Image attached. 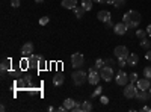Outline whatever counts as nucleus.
Listing matches in <instances>:
<instances>
[{"label":"nucleus","instance_id":"1","mask_svg":"<svg viewBox=\"0 0 151 112\" xmlns=\"http://www.w3.org/2000/svg\"><path fill=\"white\" fill-rule=\"evenodd\" d=\"M122 21L127 24V27H129V29H136V27L141 24V21H142V15H141L137 11L130 9V11H127V12L124 14Z\"/></svg>","mask_w":151,"mask_h":112},{"label":"nucleus","instance_id":"2","mask_svg":"<svg viewBox=\"0 0 151 112\" xmlns=\"http://www.w3.org/2000/svg\"><path fill=\"white\" fill-rule=\"evenodd\" d=\"M71 77H73L74 85H77V86H80V85H83L85 82H88V74H86V71H83V70L74 71V73L71 74Z\"/></svg>","mask_w":151,"mask_h":112},{"label":"nucleus","instance_id":"3","mask_svg":"<svg viewBox=\"0 0 151 112\" xmlns=\"http://www.w3.org/2000/svg\"><path fill=\"white\" fill-rule=\"evenodd\" d=\"M129 74L125 73L124 70H119L116 74H115V82H116V85H119V86H125L129 83Z\"/></svg>","mask_w":151,"mask_h":112},{"label":"nucleus","instance_id":"4","mask_svg":"<svg viewBox=\"0 0 151 112\" xmlns=\"http://www.w3.org/2000/svg\"><path fill=\"white\" fill-rule=\"evenodd\" d=\"M137 91H139V88L130 82V85L127 83V85H125V88H124V97H127V98H136Z\"/></svg>","mask_w":151,"mask_h":112},{"label":"nucleus","instance_id":"5","mask_svg":"<svg viewBox=\"0 0 151 112\" xmlns=\"http://www.w3.org/2000/svg\"><path fill=\"white\" fill-rule=\"evenodd\" d=\"M100 76H101V79H103V80L110 82L113 77H115V74H113V68H112V67H109V65H107V67L104 65L101 70H100Z\"/></svg>","mask_w":151,"mask_h":112},{"label":"nucleus","instance_id":"6","mask_svg":"<svg viewBox=\"0 0 151 112\" xmlns=\"http://www.w3.org/2000/svg\"><path fill=\"white\" fill-rule=\"evenodd\" d=\"M85 64V58L82 53H73L71 55V65L74 68H82Z\"/></svg>","mask_w":151,"mask_h":112},{"label":"nucleus","instance_id":"7","mask_svg":"<svg viewBox=\"0 0 151 112\" xmlns=\"http://www.w3.org/2000/svg\"><path fill=\"white\" fill-rule=\"evenodd\" d=\"M100 79H101V76H100V73L92 67L89 68V71H88V82H89L91 85H98Z\"/></svg>","mask_w":151,"mask_h":112},{"label":"nucleus","instance_id":"8","mask_svg":"<svg viewBox=\"0 0 151 112\" xmlns=\"http://www.w3.org/2000/svg\"><path fill=\"white\" fill-rule=\"evenodd\" d=\"M113 53H115V56L118 59H127L129 58V48L125 47V46H116L115 47V50H113Z\"/></svg>","mask_w":151,"mask_h":112},{"label":"nucleus","instance_id":"9","mask_svg":"<svg viewBox=\"0 0 151 112\" xmlns=\"http://www.w3.org/2000/svg\"><path fill=\"white\" fill-rule=\"evenodd\" d=\"M21 55L29 58L30 55H33V44L32 43H24L21 46Z\"/></svg>","mask_w":151,"mask_h":112},{"label":"nucleus","instance_id":"10","mask_svg":"<svg viewBox=\"0 0 151 112\" xmlns=\"http://www.w3.org/2000/svg\"><path fill=\"white\" fill-rule=\"evenodd\" d=\"M127 24H125L124 21H121V23H116L115 26H113V32H115L116 35H124L125 32H127Z\"/></svg>","mask_w":151,"mask_h":112},{"label":"nucleus","instance_id":"11","mask_svg":"<svg viewBox=\"0 0 151 112\" xmlns=\"http://www.w3.org/2000/svg\"><path fill=\"white\" fill-rule=\"evenodd\" d=\"M29 67H35V68H38L40 67V62H41V59H42V56H38V55H30L29 58Z\"/></svg>","mask_w":151,"mask_h":112},{"label":"nucleus","instance_id":"12","mask_svg":"<svg viewBox=\"0 0 151 112\" xmlns=\"http://www.w3.org/2000/svg\"><path fill=\"white\" fill-rule=\"evenodd\" d=\"M136 86H137V88H139V90H144V91H148L150 90V86H151V82H150V79H139V80H137L136 82Z\"/></svg>","mask_w":151,"mask_h":112},{"label":"nucleus","instance_id":"13","mask_svg":"<svg viewBox=\"0 0 151 112\" xmlns=\"http://www.w3.org/2000/svg\"><path fill=\"white\" fill-rule=\"evenodd\" d=\"M137 62H139V56H137L136 53H130L129 58H127V65L130 67H136Z\"/></svg>","mask_w":151,"mask_h":112},{"label":"nucleus","instance_id":"14","mask_svg":"<svg viewBox=\"0 0 151 112\" xmlns=\"http://www.w3.org/2000/svg\"><path fill=\"white\" fill-rule=\"evenodd\" d=\"M97 18L100 21H103V23H107L110 20V12L109 11H100L98 14H97Z\"/></svg>","mask_w":151,"mask_h":112},{"label":"nucleus","instance_id":"15","mask_svg":"<svg viewBox=\"0 0 151 112\" xmlns=\"http://www.w3.org/2000/svg\"><path fill=\"white\" fill-rule=\"evenodd\" d=\"M60 5L65 9H74L76 6H77V0H62Z\"/></svg>","mask_w":151,"mask_h":112},{"label":"nucleus","instance_id":"16","mask_svg":"<svg viewBox=\"0 0 151 112\" xmlns=\"http://www.w3.org/2000/svg\"><path fill=\"white\" fill-rule=\"evenodd\" d=\"M64 80H65L64 74H62V73H58L56 76L53 77V85H56V86H60L62 83H64Z\"/></svg>","mask_w":151,"mask_h":112},{"label":"nucleus","instance_id":"17","mask_svg":"<svg viewBox=\"0 0 151 112\" xmlns=\"http://www.w3.org/2000/svg\"><path fill=\"white\" fill-rule=\"evenodd\" d=\"M73 11H74V15L77 17V18H82V17L85 15V12H86V9H85L83 6H76Z\"/></svg>","mask_w":151,"mask_h":112},{"label":"nucleus","instance_id":"18","mask_svg":"<svg viewBox=\"0 0 151 112\" xmlns=\"http://www.w3.org/2000/svg\"><path fill=\"white\" fill-rule=\"evenodd\" d=\"M136 98L139 102H145V100H148V92L144 91V90H139V91H137V94H136Z\"/></svg>","mask_w":151,"mask_h":112},{"label":"nucleus","instance_id":"19","mask_svg":"<svg viewBox=\"0 0 151 112\" xmlns=\"http://www.w3.org/2000/svg\"><path fill=\"white\" fill-rule=\"evenodd\" d=\"M0 68H2V73H5V71H8V70L11 68V59H8V58H5V59L2 61V64H0Z\"/></svg>","mask_w":151,"mask_h":112},{"label":"nucleus","instance_id":"20","mask_svg":"<svg viewBox=\"0 0 151 112\" xmlns=\"http://www.w3.org/2000/svg\"><path fill=\"white\" fill-rule=\"evenodd\" d=\"M91 111H92V105H91V102H88V100L82 102V112H91Z\"/></svg>","mask_w":151,"mask_h":112},{"label":"nucleus","instance_id":"21","mask_svg":"<svg viewBox=\"0 0 151 112\" xmlns=\"http://www.w3.org/2000/svg\"><path fill=\"white\" fill-rule=\"evenodd\" d=\"M92 5H94V0H82V6L86 11H91L92 9Z\"/></svg>","mask_w":151,"mask_h":112},{"label":"nucleus","instance_id":"22","mask_svg":"<svg viewBox=\"0 0 151 112\" xmlns=\"http://www.w3.org/2000/svg\"><path fill=\"white\" fill-rule=\"evenodd\" d=\"M64 106L67 108V111H71V109L76 106V102L73 100V98H67V100L64 102Z\"/></svg>","mask_w":151,"mask_h":112},{"label":"nucleus","instance_id":"23","mask_svg":"<svg viewBox=\"0 0 151 112\" xmlns=\"http://www.w3.org/2000/svg\"><path fill=\"white\" fill-rule=\"evenodd\" d=\"M136 36H137V38H139V40L142 41V40H145L147 36H148V33H147V30H142V29H137V30H136Z\"/></svg>","mask_w":151,"mask_h":112},{"label":"nucleus","instance_id":"24","mask_svg":"<svg viewBox=\"0 0 151 112\" xmlns=\"http://www.w3.org/2000/svg\"><path fill=\"white\" fill-rule=\"evenodd\" d=\"M104 65H106V62H104L103 59H97V61H95V65H94V68H95V70H101Z\"/></svg>","mask_w":151,"mask_h":112},{"label":"nucleus","instance_id":"25","mask_svg":"<svg viewBox=\"0 0 151 112\" xmlns=\"http://www.w3.org/2000/svg\"><path fill=\"white\" fill-rule=\"evenodd\" d=\"M141 47H142V48H147V50H150V48H151V41L147 40V38L142 40V41H141Z\"/></svg>","mask_w":151,"mask_h":112},{"label":"nucleus","instance_id":"26","mask_svg":"<svg viewBox=\"0 0 151 112\" xmlns=\"http://www.w3.org/2000/svg\"><path fill=\"white\" fill-rule=\"evenodd\" d=\"M144 77H147V79L151 80V67H145L144 68Z\"/></svg>","mask_w":151,"mask_h":112},{"label":"nucleus","instance_id":"27","mask_svg":"<svg viewBox=\"0 0 151 112\" xmlns=\"http://www.w3.org/2000/svg\"><path fill=\"white\" fill-rule=\"evenodd\" d=\"M124 5H125V0H115V2H113V6H115L116 9L122 8Z\"/></svg>","mask_w":151,"mask_h":112},{"label":"nucleus","instance_id":"28","mask_svg":"<svg viewBox=\"0 0 151 112\" xmlns=\"http://www.w3.org/2000/svg\"><path fill=\"white\" fill-rule=\"evenodd\" d=\"M129 79H130L132 83H136L137 80H139V77H137V73H132L130 76H129Z\"/></svg>","mask_w":151,"mask_h":112},{"label":"nucleus","instance_id":"29","mask_svg":"<svg viewBox=\"0 0 151 112\" xmlns=\"http://www.w3.org/2000/svg\"><path fill=\"white\" fill-rule=\"evenodd\" d=\"M48 21H50V18H48V17H41V18H40V24H41V26H45V24H47Z\"/></svg>","mask_w":151,"mask_h":112},{"label":"nucleus","instance_id":"30","mask_svg":"<svg viewBox=\"0 0 151 112\" xmlns=\"http://www.w3.org/2000/svg\"><path fill=\"white\" fill-rule=\"evenodd\" d=\"M118 65H119L121 68L127 67V59H118Z\"/></svg>","mask_w":151,"mask_h":112},{"label":"nucleus","instance_id":"31","mask_svg":"<svg viewBox=\"0 0 151 112\" xmlns=\"http://www.w3.org/2000/svg\"><path fill=\"white\" fill-rule=\"evenodd\" d=\"M101 92H103V88H101V86H97V90L94 91L92 97H97V95H100V94H101Z\"/></svg>","mask_w":151,"mask_h":112},{"label":"nucleus","instance_id":"32","mask_svg":"<svg viewBox=\"0 0 151 112\" xmlns=\"http://www.w3.org/2000/svg\"><path fill=\"white\" fill-rule=\"evenodd\" d=\"M11 6L12 8H18L20 6V0H11Z\"/></svg>","mask_w":151,"mask_h":112},{"label":"nucleus","instance_id":"33","mask_svg":"<svg viewBox=\"0 0 151 112\" xmlns=\"http://www.w3.org/2000/svg\"><path fill=\"white\" fill-rule=\"evenodd\" d=\"M104 62H106V64H107L109 67H112V65H115V62H113V59H106Z\"/></svg>","mask_w":151,"mask_h":112},{"label":"nucleus","instance_id":"34","mask_svg":"<svg viewBox=\"0 0 151 112\" xmlns=\"http://www.w3.org/2000/svg\"><path fill=\"white\" fill-rule=\"evenodd\" d=\"M101 103H103V105H107V103H109V98L103 95V97H101Z\"/></svg>","mask_w":151,"mask_h":112},{"label":"nucleus","instance_id":"35","mask_svg":"<svg viewBox=\"0 0 151 112\" xmlns=\"http://www.w3.org/2000/svg\"><path fill=\"white\" fill-rule=\"evenodd\" d=\"M145 58H147L148 61H151V50H148V52L145 53Z\"/></svg>","mask_w":151,"mask_h":112},{"label":"nucleus","instance_id":"36","mask_svg":"<svg viewBox=\"0 0 151 112\" xmlns=\"http://www.w3.org/2000/svg\"><path fill=\"white\" fill-rule=\"evenodd\" d=\"M106 26H107V27H113V26H115V24L112 23V20H109V21L106 23Z\"/></svg>","mask_w":151,"mask_h":112},{"label":"nucleus","instance_id":"37","mask_svg":"<svg viewBox=\"0 0 151 112\" xmlns=\"http://www.w3.org/2000/svg\"><path fill=\"white\" fill-rule=\"evenodd\" d=\"M142 111H144V112H151V108H150V106H144Z\"/></svg>","mask_w":151,"mask_h":112},{"label":"nucleus","instance_id":"38","mask_svg":"<svg viewBox=\"0 0 151 112\" xmlns=\"http://www.w3.org/2000/svg\"><path fill=\"white\" fill-rule=\"evenodd\" d=\"M113 2L115 0H103V3H110V5H113Z\"/></svg>","mask_w":151,"mask_h":112},{"label":"nucleus","instance_id":"39","mask_svg":"<svg viewBox=\"0 0 151 112\" xmlns=\"http://www.w3.org/2000/svg\"><path fill=\"white\" fill-rule=\"evenodd\" d=\"M147 33L151 35V24H148V27H147Z\"/></svg>","mask_w":151,"mask_h":112},{"label":"nucleus","instance_id":"40","mask_svg":"<svg viewBox=\"0 0 151 112\" xmlns=\"http://www.w3.org/2000/svg\"><path fill=\"white\" fill-rule=\"evenodd\" d=\"M94 2H97V3H103V0H94Z\"/></svg>","mask_w":151,"mask_h":112},{"label":"nucleus","instance_id":"41","mask_svg":"<svg viewBox=\"0 0 151 112\" xmlns=\"http://www.w3.org/2000/svg\"><path fill=\"white\" fill-rule=\"evenodd\" d=\"M35 2H36V3H42V2H44V0H35Z\"/></svg>","mask_w":151,"mask_h":112},{"label":"nucleus","instance_id":"42","mask_svg":"<svg viewBox=\"0 0 151 112\" xmlns=\"http://www.w3.org/2000/svg\"><path fill=\"white\" fill-rule=\"evenodd\" d=\"M150 92H151V86H150Z\"/></svg>","mask_w":151,"mask_h":112}]
</instances>
